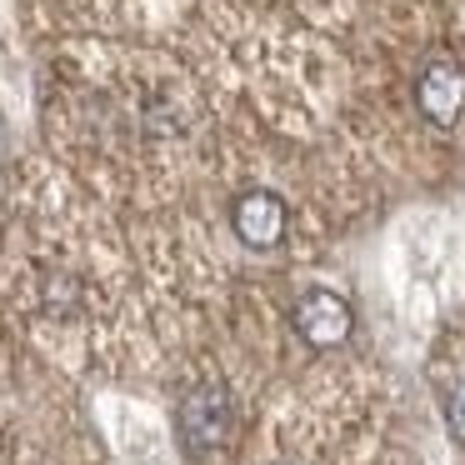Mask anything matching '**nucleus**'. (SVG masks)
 Here are the masks:
<instances>
[{
  "instance_id": "obj_1",
  "label": "nucleus",
  "mask_w": 465,
  "mask_h": 465,
  "mask_svg": "<svg viewBox=\"0 0 465 465\" xmlns=\"http://www.w3.org/2000/svg\"><path fill=\"white\" fill-rule=\"evenodd\" d=\"M225 435H231V395L221 385H195L181 401V440L195 455H205L225 445Z\"/></svg>"
},
{
  "instance_id": "obj_2",
  "label": "nucleus",
  "mask_w": 465,
  "mask_h": 465,
  "mask_svg": "<svg viewBox=\"0 0 465 465\" xmlns=\"http://www.w3.org/2000/svg\"><path fill=\"white\" fill-rule=\"evenodd\" d=\"M351 305L341 301L335 291H305L301 305H295V331L305 335L311 345H341L345 335H351Z\"/></svg>"
},
{
  "instance_id": "obj_3",
  "label": "nucleus",
  "mask_w": 465,
  "mask_h": 465,
  "mask_svg": "<svg viewBox=\"0 0 465 465\" xmlns=\"http://www.w3.org/2000/svg\"><path fill=\"white\" fill-rule=\"evenodd\" d=\"M231 225L251 251H271L275 241L285 235V201L271 191H245L231 211Z\"/></svg>"
},
{
  "instance_id": "obj_4",
  "label": "nucleus",
  "mask_w": 465,
  "mask_h": 465,
  "mask_svg": "<svg viewBox=\"0 0 465 465\" xmlns=\"http://www.w3.org/2000/svg\"><path fill=\"white\" fill-rule=\"evenodd\" d=\"M415 101H420L425 121L455 125V121H460V111H465V71H460V65H450V61L425 65L420 85H415Z\"/></svg>"
},
{
  "instance_id": "obj_5",
  "label": "nucleus",
  "mask_w": 465,
  "mask_h": 465,
  "mask_svg": "<svg viewBox=\"0 0 465 465\" xmlns=\"http://www.w3.org/2000/svg\"><path fill=\"white\" fill-rule=\"evenodd\" d=\"M445 420H450L455 440H465V381L445 391Z\"/></svg>"
}]
</instances>
